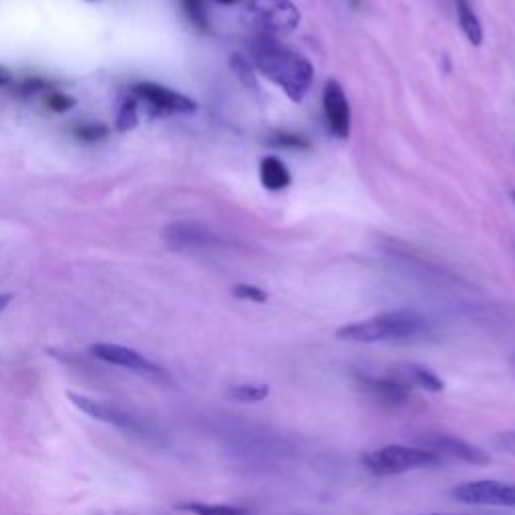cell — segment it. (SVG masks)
I'll list each match as a JSON object with an SVG mask.
<instances>
[{"instance_id":"cb8c5ba5","label":"cell","mask_w":515,"mask_h":515,"mask_svg":"<svg viewBox=\"0 0 515 515\" xmlns=\"http://www.w3.org/2000/svg\"><path fill=\"white\" fill-rule=\"evenodd\" d=\"M75 133H77V137H81V139H85V141H95V139H103V137L109 133V129H107L105 125L85 123V125H79V127L75 129Z\"/></svg>"},{"instance_id":"d6986e66","label":"cell","mask_w":515,"mask_h":515,"mask_svg":"<svg viewBox=\"0 0 515 515\" xmlns=\"http://www.w3.org/2000/svg\"><path fill=\"white\" fill-rule=\"evenodd\" d=\"M268 143L274 147H292V149H308L310 147V143L304 137L292 135V133H278V135L270 137Z\"/></svg>"},{"instance_id":"5b68a950","label":"cell","mask_w":515,"mask_h":515,"mask_svg":"<svg viewBox=\"0 0 515 515\" xmlns=\"http://www.w3.org/2000/svg\"><path fill=\"white\" fill-rule=\"evenodd\" d=\"M69 401L85 415L101 421V423H107V425H113V427H119L123 431H129V433H147L149 427L147 423H143L137 415L129 413L127 409L115 405V403H107V401H97V399H91L87 395H81V393H67Z\"/></svg>"},{"instance_id":"603a6c76","label":"cell","mask_w":515,"mask_h":515,"mask_svg":"<svg viewBox=\"0 0 515 515\" xmlns=\"http://www.w3.org/2000/svg\"><path fill=\"white\" fill-rule=\"evenodd\" d=\"M45 103H47V107H49L51 111H55V113H65V111H69V109L75 105V99L69 97V95H65V93H49V95L45 97Z\"/></svg>"},{"instance_id":"7c38bea8","label":"cell","mask_w":515,"mask_h":515,"mask_svg":"<svg viewBox=\"0 0 515 515\" xmlns=\"http://www.w3.org/2000/svg\"><path fill=\"white\" fill-rule=\"evenodd\" d=\"M389 377L395 379L405 389L419 387V389L429 391V393H441L445 389L443 381L433 371H429L421 365H415V363H405V365L395 367Z\"/></svg>"},{"instance_id":"e0dca14e","label":"cell","mask_w":515,"mask_h":515,"mask_svg":"<svg viewBox=\"0 0 515 515\" xmlns=\"http://www.w3.org/2000/svg\"><path fill=\"white\" fill-rule=\"evenodd\" d=\"M228 397L238 403H260L270 397L268 385H234L228 389Z\"/></svg>"},{"instance_id":"ba28073f","label":"cell","mask_w":515,"mask_h":515,"mask_svg":"<svg viewBox=\"0 0 515 515\" xmlns=\"http://www.w3.org/2000/svg\"><path fill=\"white\" fill-rule=\"evenodd\" d=\"M423 449L433 451L435 455H439L443 461L445 457L455 459V461H463L469 465H487L491 461V457L477 445H471L455 435H447V433H435V435H427L425 439H421Z\"/></svg>"},{"instance_id":"f1b7e54d","label":"cell","mask_w":515,"mask_h":515,"mask_svg":"<svg viewBox=\"0 0 515 515\" xmlns=\"http://www.w3.org/2000/svg\"><path fill=\"white\" fill-rule=\"evenodd\" d=\"M511 200H513V204H515V192H511Z\"/></svg>"},{"instance_id":"4fadbf2b","label":"cell","mask_w":515,"mask_h":515,"mask_svg":"<svg viewBox=\"0 0 515 515\" xmlns=\"http://www.w3.org/2000/svg\"><path fill=\"white\" fill-rule=\"evenodd\" d=\"M363 387L379 401L391 403V405H403L407 401V389L399 385L395 379H373V377H361Z\"/></svg>"},{"instance_id":"9c48e42d","label":"cell","mask_w":515,"mask_h":515,"mask_svg":"<svg viewBox=\"0 0 515 515\" xmlns=\"http://www.w3.org/2000/svg\"><path fill=\"white\" fill-rule=\"evenodd\" d=\"M322 105L330 133L338 139H347L351 135V105L338 81H328L324 85Z\"/></svg>"},{"instance_id":"8fae6325","label":"cell","mask_w":515,"mask_h":515,"mask_svg":"<svg viewBox=\"0 0 515 515\" xmlns=\"http://www.w3.org/2000/svg\"><path fill=\"white\" fill-rule=\"evenodd\" d=\"M165 242L169 248L174 250H192V248H202L212 244L214 236L208 232L204 226L194 224V222H180L169 226L165 230Z\"/></svg>"},{"instance_id":"ac0fdd59","label":"cell","mask_w":515,"mask_h":515,"mask_svg":"<svg viewBox=\"0 0 515 515\" xmlns=\"http://www.w3.org/2000/svg\"><path fill=\"white\" fill-rule=\"evenodd\" d=\"M137 105L135 101H125L119 109V115H117V121H115V127L117 131L125 133V131H131L135 125H137Z\"/></svg>"},{"instance_id":"ffe728a7","label":"cell","mask_w":515,"mask_h":515,"mask_svg":"<svg viewBox=\"0 0 515 515\" xmlns=\"http://www.w3.org/2000/svg\"><path fill=\"white\" fill-rule=\"evenodd\" d=\"M232 292L240 300H250V302H258V304H264L268 300V294L262 288L250 286V284H238V286H234Z\"/></svg>"},{"instance_id":"277c9868","label":"cell","mask_w":515,"mask_h":515,"mask_svg":"<svg viewBox=\"0 0 515 515\" xmlns=\"http://www.w3.org/2000/svg\"><path fill=\"white\" fill-rule=\"evenodd\" d=\"M246 21L262 35H288L300 25V11L292 0H250Z\"/></svg>"},{"instance_id":"8992f818","label":"cell","mask_w":515,"mask_h":515,"mask_svg":"<svg viewBox=\"0 0 515 515\" xmlns=\"http://www.w3.org/2000/svg\"><path fill=\"white\" fill-rule=\"evenodd\" d=\"M451 497L465 505L515 507V485L501 481H467L455 485Z\"/></svg>"},{"instance_id":"5bb4252c","label":"cell","mask_w":515,"mask_h":515,"mask_svg":"<svg viewBox=\"0 0 515 515\" xmlns=\"http://www.w3.org/2000/svg\"><path fill=\"white\" fill-rule=\"evenodd\" d=\"M260 182L270 192L286 190L292 184L288 167L278 157H264L260 163Z\"/></svg>"},{"instance_id":"7a4b0ae2","label":"cell","mask_w":515,"mask_h":515,"mask_svg":"<svg viewBox=\"0 0 515 515\" xmlns=\"http://www.w3.org/2000/svg\"><path fill=\"white\" fill-rule=\"evenodd\" d=\"M425 328L427 322L419 312L395 310L342 326L336 330V338L345 342H359V345H375V342L407 340L419 336Z\"/></svg>"},{"instance_id":"3957f363","label":"cell","mask_w":515,"mask_h":515,"mask_svg":"<svg viewBox=\"0 0 515 515\" xmlns=\"http://www.w3.org/2000/svg\"><path fill=\"white\" fill-rule=\"evenodd\" d=\"M361 461L375 475H401L417 469H433L443 463V459L433 451L407 445H387L369 451Z\"/></svg>"},{"instance_id":"30bf717a","label":"cell","mask_w":515,"mask_h":515,"mask_svg":"<svg viewBox=\"0 0 515 515\" xmlns=\"http://www.w3.org/2000/svg\"><path fill=\"white\" fill-rule=\"evenodd\" d=\"M133 93L157 113H194L198 109L190 97L157 83H139L133 87Z\"/></svg>"},{"instance_id":"f546056e","label":"cell","mask_w":515,"mask_h":515,"mask_svg":"<svg viewBox=\"0 0 515 515\" xmlns=\"http://www.w3.org/2000/svg\"><path fill=\"white\" fill-rule=\"evenodd\" d=\"M353 5H355V7H357V5H359V0H353Z\"/></svg>"},{"instance_id":"484cf974","label":"cell","mask_w":515,"mask_h":515,"mask_svg":"<svg viewBox=\"0 0 515 515\" xmlns=\"http://www.w3.org/2000/svg\"><path fill=\"white\" fill-rule=\"evenodd\" d=\"M13 300V294H0V314H3Z\"/></svg>"},{"instance_id":"83f0119b","label":"cell","mask_w":515,"mask_h":515,"mask_svg":"<svg viewBox=\"0 0 515 515\" xmlns=\"http://www.w3.org/2000/svg\"><path fill=\"white\" fill-rule=\"evenodd\" d=\"M9 81V75L5 71H0V85H5Z\"/></svg>"},{"instance_id":"d4e9b609","label":"cell","mask_w":515,"mask_h":515,"mask_svg":"<svg viewBox=\"0 0 515 515\" xmlns=\"http://www.w3.org/2000/svg\"><path fill=\"white\" fill-rule=\"evenodd\" d=\"M499 445H501L505 451H509L511 455H515V433H503V435L499 437Z\"/></svg>"},{"instance_id":"4316f807","label":"cell","mask_w":515,"mask_h":515,"mask_svg":"<svg viewBox=\"0 0 515 515\" xmlns=\"http://www.w3.org/2000/svg\"><path fill=\"white\" fill-rule=\"evenodd\" d=\"M220 5H238V3H242V0H218Z\"/></svg>"},{"instance_id":"52a82bcc","label":"cell","mask_w":515,"mask_h":515,"mask_svg":"<svg viewBox=\"0 0 515 515\" xmlns=\"http://www.w3.org/2000/svg\"><path fill=\"white\" fill-rule=\"evenodd\" d=\"M91 355L95 359L107 363V365L129 369L133 373L153 377V379H159V381H169L161 367H157L153 361L145 359L143 355H139L133 349H127V347H121V345H111V342H97V345L91 347Z\"/></svg>"},{"instance_id":"7402d4cb","label":"cell","mask_w":515,"mask_h":515,"mask_svg":"<svg viewBox=\"0 0 515 515\" xmlns=\"http://www.w3.org/2000/svg\"><path fill=\"white\" fill-rule=\"evenodd\" d=\"M186 13L190 15V19L198 25V27H206L208 19H206V0H184Z\"/></svg>"},{"instance_id":"44dd1931","label":"cell","mask_w":515,"mask_h":515,"mask_svg":"<svg viewBox=\"0 0 515 515\" xmlns=\"http://www.w3.org/2000/svg\"><path fill=\"white\" fill-rule=\"evenodd\" d=\"M232 69L236 71V75L242 79V83H244L246 87L256 89V79H254V71H252L250 61H246L244 57L236 55V57L232 59Z\"/></svg>"},{"instance_id":"2e32d148","label":"cell","mask_w":515,"mask_h":515,"mask_svg":"<svg viewBox=\"0 0 515 515\" xmlns=\"http://www.w3.org/2000/svg\"><path fill=\"white\" fill-rule=\"evenodd\" d=\"M180 511H188L192 515H250L246 507L238 505H218V503H202V501H186L178 505Z\"/></svg>"},{"instance_id":"6da1fadb","label":"cell","mask_w":515,"mask_h":515,"mask_svg":"<svg viewBox=\"0 0 515 515\" xmlns=\"http://www.w3.org/2000/svg\"><path fill=\"white\" fill-rule=\"evenodd\" d=\"M250 51L258 73L282 89L290 101L300 103L306 97L314 79V69L308 59L266 35H260Z\"/></svg>"},{"instance_id":"9a60e30c","label":"cell","mask_w":515,"mask_h":515,"mask_svg":"<svg viewBox=\"0 0 515 515\" xmlns=\"http://www.w3.org/2000/svg\"><path fill=\"white\" fill-rule=\"evenodd\" d=\"M455 11H457V21H459V29L463 31L465 39L473 45L479 47L483 43V27L479 17L475 15L473 7L469 0H455Z\"/></svg>"}]
</instances>
